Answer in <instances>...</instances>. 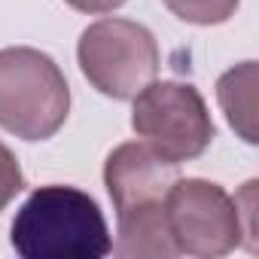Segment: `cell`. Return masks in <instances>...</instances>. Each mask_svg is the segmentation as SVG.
Here are the masks:
<instances>
[{
    "instance_id": "cell-9",
    "label": "cell",
    "mask_w": 259,
    "mask_h": 259,
    "mask_svg": "<svg viewBox=\"0 0 259 259\" xmlns=\"http://www.w3.org/2000/svg\"><path fill=\"white\" fill-rule=\"evenodd\" d=\"M162 4L186 25H198V28H213V25H226L241 0H162Z\"/></svg>"
},
{
    "instance_id": "cell-8",
    "label": "cell",
    "mask_w": 259,
    "mask_h": 259,
    "mask_svg": "<svg viewBox=\"0 0 259 259\" xmlns=\"http://www.w3.org/2000/svg\"><path fill=\"white\" fill-rule=\"evenodd\" d=\"M113 253L125 256V259H174V256H180L171 241L168 223H165V207L116 220Z\"/></svg>"
},
{
    "instance_id": "cell-2",
    "label": "cell",
    "mask_w": 259,
    "mask_h": 259,
    "mask_svg": "<svg viewBox=\"0 0 259 259\" xmlns=\"http://www.w3.org/2000/svg\"><path fill=\"white\" fill-rule=\"evenodd\" d=\"M70 113V85L40 49H0V128L22 141H49Z\"/></svg>"
},
{
    "instance_id": "cell-4",
    "label": "cell",
    "mask_w": 259,
    "mask_h": 259,
    "mask_svg": "<svg viewBox=\"0 0 259 259\" xmlns=\"http://www.w3.org/2000/svg\"><path fill=\"white\" fill-rule=\"evenodd\" d=\"M132 107V128L141 141L174 165L198 159L217 138L201 92L189 82L162 79L144 85Z\"/></svg>"
},
{
    "instance_id": "cell-3",
    "label": "cell",
    "mask_w": 259,
    "mask_h": 259,
    "mask_svg": "<svg viewBox=\"0 0 259 259\" xmlns=\"http://www.w3.org/2000/svg\"><path fill=\"white\" fill-rule=\"evenodd\" d=\"M82 76L113 101H132L159 73V43L141 22L101 19L76 43Z\"/></svg>"
},
{
    "instance_id": "cell-1",
    "label": "cell",
    "mask_w": 259,
    "mask_h": 259,
    "mask_svg": "<svg viewBox=\"0 0 259 259\" xmlns=\"http://www.w3.org/2000/svg\"><path fill=\"white\" fill-rule=\"evenodd\" d=\"M10 244L22 259H104L113 238L98 201L76 189L49 183L16 210Z\"/></svg>"
},
{
    "instance_id": "cell-7",
    "label": "cell",
    "mask_w": 259,
    "mask_h": 259,
    "mask_svg": "<svg viewBox=\"0 0 259 259\" xmlns=\"http://www.w3.org/2000/svg\"><path fill=\"white\" fill-rule=\"evenodd\" d=\"M256 85H259L256 61H241L217 79L220 110L226 113L229 125L235 128V135L244 144L259 141V132H256Z\"/></svg>"
},
{
    "instance_id": "cell-12",
    "label": "cell",
    "mask_w": 259,
    "mask_h": 259,
    "mask_svg": "<svg viewBox=\"0 0 259 259\" xmlns=\"http://www.w3.org/2000/svg\"><path fill=\"white\" fill-rule=\"evenodd\" d=\"M64 4L76 13H89V16H104V13H113L119 7H125L128 0H64Z\"/></svg>"
},
{
    "instance_id": "cell-5",
    "label": "cell",
    "mask_w": 259,
    "mask_h": 259,
    "mask_svg": "<svg viewBox=\"0 0 259 259\" xmlns=\"http://www.w3.org/2000/svg\"><path fill=\"white\" fill-rule=\"evenodd\" d=\"M165 223L180 256L213 259L241 247L235 198L213 180L180 177L165 195Z\"/></svg>"
},
{
    "instance_id": "cell-10",
    "label": "cell",
    "mask_w": 259,
    "mask_h": 259,
    "mask_svg": "<svg viewBox=\"0 0 259 259\" xmlns=\"http://www.w3.org/2000/svg\"><path fill=\"white\" fill-rule=\"evenodd\" d=\"M256 180H247L241 186V192L235 195V207H238V223H241V247H247L250 253H256Z\"/></svg>"
},
{
    "instance_id": "cell-6",
    "label": "cell",
    "mask_w": 259,
    "mask_h": 259,
    "mask_svg": "<svg viewBox=\"0 0 259 259\" xmlns=\"http://www.w3.org/2000/svg\"><path fill=\"white\" fill-rule=\"evenodd\" d=\"M177 180L180 168L147 141L119 144L104 162V186L116 207V220L162 210L165 195Z\"/></svg>"
},
{
    "instance_id": "cell-11",
    "label": "cell",
    "mask_w": 259,
    "mask_h": 259,
    "mask_svg": "<svg viewBox=\"0 0 259 259\" xmlns=\"http://www.w3.org/2000/svg\"><path fill=\"white\" fill-rule=\"evenodd\" d=\"M25 189V174L16 159V153L0 141V210H7V204Z\"/></svg>"
}]
</instances>
